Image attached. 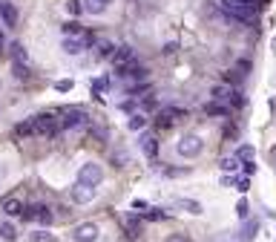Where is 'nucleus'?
<instances>
[{
	"label": "nucleus",
	"mask_w": 276,
	"mask_h": 242,
	"mask_svg": "<svg viewBox=\"0 0 276 242\" xmlns=\"http://www.w3.org/2000/svg\"><path fill=\"white\" fill-rule=\"evenodd\" d=\"M144 219H153V222H161V219H167V213L161 211V208H150V211H147V216Z\"/></svg>",
	"instance_id": "a878e982"
},
{
	"label": "nucleus",
	"mask_w": 276,
	"mask_h": 242,
	"mask_svg": "<svg viewBox=\"0 0 276 242\" xmlns=\"http://www.w3.org/2000/svg\"><path fill=\"white\" fill-rule=\"evenodd\" d=\"M84 9H87L89 15H101L104 12V6L98 3V0H84Z\"/></svg>",
	"instance_id": "393cba45"
},
{
	"label": "nucleus",
	"mask_w": 276,
	"mask_h": 242,
	"mask_svg": "<svg viewBox=\"0 0 276 242\" xmlns=\"http://www.w3.org/2000/svg\"><path fill=\"white\" fill-rule=\"evenodd\" d=\"M256 231H259V222H256V219H247L245 225H242V234H239V239H242V242H253Z\"/></svg>",
	"instance_id": "ddd939ff"
},
{
	"label": "nucleus",
	"mask_w": 276,
	"mask_h": 242,
	"mask_svg": "<svg viewBox=\"0 0 276 242\" xmlns=\"http://www.w3.org/2000/svg\"><path fill=\"white\" fill-rule=\"evenodd\" d=\"M95 199V193H92V184H84V182H78L72 188V202H78V205H87V202H92Z\"/></svg>",
	"instance_id": "0eeeda50"
},
{
	"label": "nucleus",
	"mask_w": 276,
	"mask_h": 242,
	"mask_svg": "<svg viewBox=\"0 0 276 242\" xmlns=\"http://www.w3.org/2000/svg\"><path fill=\"white\" fill-rule=\"evenodd\" d=\"M236 213H239L242 219L247 216V202H245V199H239V205H236Z\"/></svg>",
	"instance_id": "c9c22d12"
},
{
	"label": "nucleus",
	"mask_w": 276,
	"mask_h": 242,
	"mask_svg": "<svg viewBox=\"0 0 276 242\" xmlns=\"http://www.w3.org/2000/svg\"><path fill=\"white\" fill-rule=\"evenodd\" d=\"M0 239L15 242V239H17V228L12 225V222H3V225H0Z\"/></svg>",
	"instance_id": "a211bd4d"
},
{
	"label": "nucleus",
	"mask_w": 276,
	"mask_h": 242,
	"mask_svg": "<svg viewBox=\"0 0 276 242\" xmlns=\"http://www.w3.org/2000/svg\"><path fill=\"white\" fill-rule=\"evenodd\" d=\"M64 49L69 52V55H78V52L87 49V46H84V38H78V41H75V38H66V41H64Z\"/></svg>",
	"instance_id": "6ab92c4d"
},
{
	"label": "nucleus",
	"mask_w": 276,
	"mask_h": 242,
	"mask_svg": "<svg viewBox=\"0 0 276 242\" xmlns=\"http://www.w3.org/2000/svg\"><path fill=\"white\" fill-rule=\"evenodd\" d=\"M236 188H239V191H242V193H245V191H247V188H250V182H247V179H236Z\"/></svg>",
	"instance_id": "4c0bfd02"
},
{
	"label": "nucleus",
	"mask_w": 276,
	"mask_h": 242,
	"mask_svg": "<svg viewBox=\"0 0 276 242\" xmlns=\"http://www.w3.org/2000/svg\"><path fill=\"white\" fill-rule=\"evenodd\" d=\"M29 242H52V234L49 231H32Z\"/></svg>",
	"instance_id": "bb28decb"
},
{
	"label": "nucleus",
	"mask_w": 276,
	"mask_h": 242,
	"mask_svg": "<svg viewBox=\"0 0 276 242\" xmlns=\"http://www.w3.org/2000/svg\"><path fill=\"white\" fill-rule=\"evenodd\" d=\"M227 107H233V110H239V107H245V96L242 92H233L230 101H227Z\"/></svg>",
	"instance_id": "cd10ccee"
},
{
	"label": "nucleus",
	"mask_w": 276,
	"mask_h": 242,
	"mask_svg": "<svg viewBox=\"0 0 276 242\" xmlns=\"http://www.w3.org/2000/svg\"><path fill=\"white\" fill-rule=\"evenodd\" d=\"M167 242H190L187 236H167Z\"/></svg>",
	"instance_id": "ea45409f"
},
{
	"label": "nucleus",
	"mask_w": 276,
	"mask_h": 242,
	"mask_svg": "<svg viewBox=\"0 0 276 242\" xmlns=\"http://www.w3.org/2000/svg\"><path fill=\"white\" fill-rule=\"evenodd\" d=\"M141 150H144V156L155 159V156H159V141H155L153 136H144V139H141Z\"/></svg>",
	"instance_id": "dca6fc26"
},
{
	"label": "nucleus",
	"mask_w": 276,
	"mask_h": 242,
	"mask_svg": "<svg viewBox=\"0 0 276 242\" xmlns=\"http://www.w3.org/2000/svg\"><path fill=\"white\" fill-rule=\"evenodd\" d=\"M95 52H98V58H112V52H115V46L109 44V41H104V44L95 46Z\"/></svg>",
	"instance_id": "4be33fe9"
},
{
	"label": "nucleus",
	"mask_w": 276,
	"mask_h": 242,
	"mask_svg": "<svg viewBox=\"0 0 276 242\" xmlns=\"http://www.w3.org/2000/svg\"><path fill=\"white\" fill-rule=\"evenodd\" d=\"M273 156H276V150H273Z\"/></svg>",
	"instance_id": "37998d69"
},
{
	"label": "nucleus",
	"mask_w": 276,
	"mask_h": 242,
	"mask_svg": "<svg viewBox=\"0 0 276 242\" xmlns=\"http://www.w3.org/2000/svg\"><path fill=\"white\" fill-rule=\"evenodd\" d=\"M144 124H147V118H144V116H132V118H130V124H127V127L138 133V130H141V127H144Z\"/></svg>",
	"instance_id": "7c9ffc66"
},
{
	"label": "nucleus",
	"mask_w": 276,
	"mask_h": 242,
	"mask_svg": "<svg viewBox=\"0 0 276 242\" xmlns=\"http://www.w3.org/2000/svg\"><path fill=\"white\" fill-rule=\"evenodd\" d=\"M9 52H12V61H23V64H26V58H29L21 41H12V44H9Z\"/></svg>",
	"instance_id": "f3484780"
},
{
	"label": "nucleus",
	"mask_w": 276,
	"mask_h": 242,
	"mask_svg": "<svg viewBox=\"0 0 276 242\" xmlns=\"http://www.w3.org/2000/svg\"><path fill=\"white\" fill-rule=\"evenodd\" d=\"M64 32H66V35H81V32H87V29H84L78 21H66L64 23Z\"/></svg>",
	"instance_id": "b1692460"
},
{
	"label": "nucleus",
	"mask_w": 276,
	"mask_h": 242,
	"mask_svg": "<svg viewBox=\"0 0 276 242\" xmlns=\"http://www.w3.org/2000/svg\"><path fill=\"white\" fill-rule=\"evenodd\" d=\"M236 167H239V159H222V170H227V173H233Z\"/></svg>",
	"instance_id": "2f4dec72"
},
{
	"label": "nucleus",
	"mask_w": 276,
	"mask_h": 242,
	"mask_svg": "<svg viewBox=\"0 0 276 242\" xmlns=\"http://www.w3.org/2000/svg\"><path fill=\"white\" fill-rule=\"evenodd\" d=\"M179 113H182V110H173V107H170V110H161L159 116H155V127H161V130H170V127H173V118L179 116Z\"/></svg>",
	"instance_id": "1a4fd4ad"
},
{
	"label": "nucleus",
	"mask_w": 276,
	"mask_h": 242,
	"mask_svg": "<svg viewBox=\"0 0 276 242\" xmlns=\"http://www.w3.org/2000/svg\"><path fill=\"white\" fill-rule=\"evenodd\" d=\"M23 219H29V222H37V225H44V228H49L52 222H55V213L49 211L46 205H29V208H23Z\"/></svg>",
	"instance_id": "7ed1b4c3"
},
{
	"label": "nucleus",
	"mask_w": 276,
	"mask_h": 242,
	"mask_svg": "<svg viewBox=\"0 0 276 242\" xmlns=\"http://www.w3.org/2000/svg\"><path fill=\"white\" fill-rule=\"evenodd\" d=\"M101 179H104V170L98 167L95 161H87V164L78 170V182H84V184H92V188H95Z\"/></svg>",
	"instance_id": "39448f33"
},
{
	"label": "nucleus",
	"mask_w": 276,
	"mask_h": 242,
	"mask_svg": "<svg viewBox=\"0 0 276 242\" xmlns=\"http://www.w3.org/2000/svg\"><path fill=\"white\" fill-rule=\"evenodd\" d=\"M0 58H3V32H0Z\"/></svg>",
	"instance_id": "a19ab883"
},
{
	"label": "nucleus",
	"mask_w": 276,
	"mask_h": 242,
	"mask_svg": "<svg viewBox=\"0 0 276 242\" xmlns=\"http://www.w3.org/2000/svg\"><path fill=\"white\" fill-rule=\"evenodd\" d=\"M61 113V127L64 130H81V127L89 124V116L87 110H81V107H64Z\"/></svg>",
	"instance_id": "f03ea898"
},
{
	"label": "nucleus",
	"mask_w": 276,
	"mask_h": 242,
	"mask_svg": "<svg viewBox=\"0 0 276 242\" xmlns=\"http://www.w3.org/2000/svg\"><path fill=\"white\" fill-rule=\"evenodd\" d=\"M0 17H3V23H6V26H15V23H17V9L12 6V3H6V0H3V3H0Z\"/></svg>",
	"instance_id": "9d476101"
},
{
	"label": "nucleus",
	"mask_w": 276,
	"mask_h": 242,
	"mask_svg": "<svg viewBox=\"0 0 276 242\" xmlns=\"http://www.w3.org/2000/svg\"><path fill=\"white\" fill-rule=\"evenodd\" d=\"M98 3H101V6H104V9H107V6H109V3H112V0H98Z\"/></svg>",
	"instance_id": "79ce46f5"
},
{
	"label": "nucleus",
	"mask_w": 276,
	"mask_h": 242,
	"mask_svg": "<svg viewBox=\"0 0 276 242\" xmlns=\"http://www.w3.org/2000/svg\"><path fill=\"white\" fill-rule=\"evenodd\" d=\"M175 150H179L182 159H196V156L202 153V139H199V136H184Z\"/></svg>",
	"instance_id": "20e7f679"
},
{
	"label": "nucleus",
	"mask_w": 276,
	"mask_h": 242,
	"mask_svg": "<svg viewBox=\"0 0 276 242\" xmlns=\"http://www.w3.org/2000/svg\"><path fill=\"white\" fill-rule=\"evenodd\" d=\"M210 96L216 98V101H230V96H233V87H230V84H216V87L210 89Z\"/></svg>",
	"instance_id": "2eb2a0df"
},
{
	"label": "nucleus",
	"mask_w": 276,
	"mask_h": 242,
	"mask_svg": "<svg viewBox=\"0 0 276 242\" xmlns=\"http://www.w3.org/2000/svg\"><path fill=\"white\" fill-rule=\"evenodd\" d=\"M204 113L213 118H225L227 113H230V107H225L222 101H210V104H204Z\"/></svg>",
	"instance_id": "9b49d317"
},
{
	"label": "nucleus",
	"mask_w": 276,
	"mask_h": 242,
	"mask_svg": "<svg viewBox=\"0 0 276 242\" xmlns=\"http://www.w3.org/2000/svg\"><path fill=\"white\" fill-rule=\"evenodd\" d=\"M144 110H155V101H153V98H150V96L144 98Z\"/></svg>",
	"instance_id": "58836bf2"
},
{
	"label": "nucleus",
	"mask_w": 276,
	"mask_h": 242,
	"mask_svg": "<svg viewBox=\"0 0 276 242\" xmlns=\"http://www.w3.org/2000/svg\"><path fill=\"white\" fill-rule=\"evenodd\" d=\"M15 133H17V136H35V121H21V124H17L15 127Z\"/></svg>",
	"instance_id": "412c9836"
},
{
	"label": "nucleus",
	"mask_w": 276,
	"mask_h": 242,
	"mask_svg": "<svg viewBox=\"0 0 276 242\" xmlns=\"http://www.w3.org/2000/svg\"><path fill=\"white\" fill-rule=\"evenodd\" d=\"M75 242H95L98 239V225H92V222H84V225L75 228Z\"/></svg>",
	"instance_id": "423d86ee"
},
{
	"label": "nucleus",
	"mask_w": 276,
	"mask_h": 242,
	"mask_svg": "<svg viewBox=\"0 0 276 242\" xmlns=\"http://www.w3.org/2000/svg\"><path fill=\"white\" fill-rule=\"evenodd\" d=\"M3 211H6L9 216H21V213H23L21 199H6V202H3Z\"/></svg>",
	"instance_id": "aec40b11"
},
{
	"label": "nucleus",
	"mask_w": 276,
	"mask_h": 242,
	"mask_svg": "<svg viewBox=\"0 0 276 242\" xmlns=\"http://www.w3.org/2000/svg\"><path fill=\"white\" fill-rule=\"evenodd\" d=\"M182 208H184V211H190V213H202V205H199V202H190V199H184Z\"/></svg>",
	"instance_id": "473e14b6"
},
{
	"label": "nucleus",
	"mask_w": 276,
	"mask_h": 242,
	"mask_svg": "<svg viewBox=\"0 0 276 242\" xmlns=\"http://www.w3.org/2000/svg\"><path fill=\"white\" fill-rule=\"evenodd\" d=\"M242 173H245V176H253V173H256V164H253V159H247L245 164H242Z\"/></svg>",
	"instance_id": "72a5a7b5"
},
{
	"label": "nucleus",
	"mask_w": 276,
	"mask_h": 242,
	"mask_svg": "<svg viewBox=\"0 0 276 242\" xmlns=\"http://www.w3.org/2000/svg\"><path fill=\"white\" fill-rule=\"evenodd\" d=\"M12 78H17V81H29L32 78V69L23 61H12Z\"/></svg>",
	"instance_id": "f8f14e48"
},
{
	"label": "nucleus",
	"mask_w": 276,
	"mask_h": 242,
	"mask_svg": "<svg viewBox=\"0 0 276 242\" xmlns=\"http://www.w3.org/2000/svg\"><path fill=\"white\" fill-rule=\"evenodd\" d=\"M35 130H37V136H46V139H55L64 127H61V113H52V110H46V113H37L35 118Z\"/></svg>",
	"instance_id": "f257e3e1"
},
{
	"label": "nucleus",
	"mask_w": 276,
	"mask_h": 242,
	"mask_svg": "<svg viewBox=\"0 0 276 242\" xmlns=\"http://www.w3.org/2000/svg\"><path fill=\"white\" fill-rule=\"evenodd\" d=\"M101 89H109V78H107V75L92 81V92H101Z\"/></svg>",
	"instance_id": "c756f323"
},
{
	"label": "nucleus",
	"mask_w": 276,
	"mask_h": 242,
	"mask_svg": "<svg viewBox=\"0 0 276 242\" xmlns=\"http://www.w3.org/2000/svg\"><path fill=\"white\" fill-rule=\"evenodd\" d=\"M112 58H115V64H130V61H135V49L132 46H118Z\"/></svg>",
	"instance_id": "4468645a"
},
{
	"label": "nucleus",
	"mask_w": 276,
	"mask_h": 242,
	"mask_svg": "<svg viewBox=\"0 0 276 242\" xmlns=\"http://www.w3.org/2000/svg\"><path fill=\"white\" fill-rule=\"evenodd\" d=\"M121 113H135V101H121Z\"/></svg>",
	"instance_id": "e433bc0d"
},
{
	"label": "nucleus",
	"mask_w": 276,
	"mask_h": 242,
	"mask_svg": "<svg viewBox=\"0 0 276 242\" xmlns=\"http://www.w3.org/2000/svg\"><path fill=\"white\" fill-rule=\"evenodd\" d=\"M236 159H239V161H247V159H253V147L242 144V147H239V153H236Z\"/></svg>",
	"instance_id": "c85d7f7f"
},
{
	"label": "nucleus",
	"mask_w": 276,
	"mask_h": 242,
	"mask_svg": "<svg viewBox=\"0 0 276 242\" xmlns=\"http://www.w3.org/2000/svg\"><path fill=\"white\" fill-rule=\"evenodd\" d=\"M55 89H58V92H69V89H72V81H58Z\"/></svg>",
	"instance_id": "f704fd0d"
},
{
	"label": "nucleus",
	"mask_w": 276,
	"mask_h": 242,
	"mask_svg": "<svg viewBox=\"0 0 276 242\" xmlns=\"http://www.w3.org/2000/svg\"><path fill=\"white\" fill-rule=\"evenodd\" d=\"M66 12H69V15H84V12H87V9H84V0H69V3H66Z\"/></svg>",
	"instance_id": "5701e85b"
},
{
	"label": "nucleus",
	"mask_w": 276,
	"mask_h": 242,
	"mask_svg": "<svg viewBox=\"0 0 276 242\" xmlns=\"http://www.w3.org/2000/svg\"><path fill=\"white\" fill-rule=\"evenodd\" d=\"M124 228H127V239H138L141 236V219H138L135 213H127Z\"/></svg>",
	"instance_id": "6e6552de"
}]
</instances>
